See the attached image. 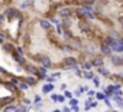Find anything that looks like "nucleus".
<instances>
[{"label": "nucleus", "mask_w": 123, "mask_h": 112, "mask_svg": "<svg viewBox=\"0 0 123 112\" xmlns=\"http://www.w3.org/2000/svg\"><path fill=\"white\" fill-rule=\"evenodd\" d=\"M3 15H5V17L7 20H20V19H23L22 12L19 9H16V7H12V6L6 7L5 12H3Z\"/></svg>", "instance_id": "nucleus-1"}, {"label": "nucleus", "mask_w": 123, "mask_h": 112, "mask_svg": "<svg viewBox=\"0 0 123 112\" xmlns=\"http://www.w3.org/2000/svg\"><path fill=\"white\" fill-rule=\"evenodd\" d=\"M54 16H56L58 19H73V9L71 7H68V6H64V5H61V6H58V9L55 10V15Z\"/></svg>", "instance_id": "nucleus-2"}, {"label": "nucleus", "mask_w": 123, "mask_h": 112, "mask_svg": "<svg viewBox=\"0 0 123 112\" xmlns=\"http://www.w3.org/2000/svg\"><path fill=\"white\" fill-rule=\"evenodd\" d=\"M38 62H39L41 66L45 68V69L52 68V61H51L49 56H46V55H39V56H38Z\"/></svg>", "instance_id": "nucleus-3"}, {"label": "nucleus", "mask_w": 123, "mask_h": 112, "mask_svg": "<svg viewBox=\"0 0 123 112\" xmlns=\"http://www.w3.org/2000/svg\"><path fill=\"white\" fill-rule=\"evenodd\" d=\"M90 62V65L93 66V68H100V66H104V58L103 56H100V55H94L93 58H91V61H88Z\"/></svg>", "instance_id": "nucleus-4"}, {"label": "nucleus", "mask_w": 123, "mask_h": 112, "mask_svg": "<svg viewBox=\"0 0 123 112\" xmlns=\"http://www.w3.org/2000/svg\"><path fill=\"white\" fill-rule=\"evenodd\" d=\"M109 62H110L113 66H116V68H122V66H123V59H122V56H120V55H116V53H113L110 58H109Z\"/></svg>", "instance_id": "nucleus-5"}, {"label": "nucleus", "mask_w": 123, "mask_h": 112, "mask_svg": "<svg viewBox=\"0 0 123 112\" xmlns=\"http://www.w3.org/2000/svg\"><path fill=\"white\" fill-rule=\"evenodd\" d=\"M78 59L77 58H74V56H65V59H64V62H62V66L64 68H71V66H75V65H78Z\"/></svg>", "instance_id": "nucleus-6"}, {"label": "nucleus", "mask_w": 123, "mask_h": 112, "mask_svg": "<svg viewBox=\"0 0 123 112\" xmlns=\"http://www.w3.org/2000/svg\"><path fill=\"white\" fill-rule=\"evenodd\" d=\"M2 86H3L6 91H9L12 95H16V93H19V89H18V86H16V85H13V83H10L9 81H3ZM19 95H20V93H19Z\"/></svg>", "instance_id": "nucleus-7"}, {"label": "nucleus", "mask_w": 123, "mask_h": 112, "mask_svg": "<svg viewBox=\"0 0 123 112\" xmlns=\"http://www.w3.org/2000/svg\"><path fill=\"white\" fill-rule=\"evenodd\" d=\"M98 50H100V56H103V58H110V56L113 55L111 49H110L107 45H104L103 42L100 43V47H98Z\"/></svg>", "instance_id": "nucleus-8"}, {"label": "nucleus", "mask_w": 123, "mask_h": 112, "mask_svg": "<svg viewBox=\"0 0 123 112\" xmlns=\"http://www.w3.org/2000/svg\"><path fill=\"white\" fill-rule=\"evenodd\" d=\"M23 71H25L28 75H31V76H35V75H36V72H38V66H35L33 63H29V62H26V63H25V66H23Z\"/></svg>", "instance_id": "nucleus-9"}, {"label": "nucleus", "mask_w": 123, "mask_h": 112, "mask_svg": "<svg viewBox=\"0 0 123 112\" xmlns=\"http://www.w3.org/2000/svg\"><path fill=\"white\" fill-rule=\"evenodd\" d=\"M29 88H33V86H36V83H38V79L35 78V76H31V75H26V76H22L20 78Z\"/></svg>", "instance_id": "nucleus-10"}, {"label": "nucleus", "mask_w": 123, "mask_h": 112, "mask_svg": "<svg viewBox=\"0 0 123 112\" xmlns=\"http://www.w3.org/2000/svg\"><path fill=\"white\" fill-rule=\"evenodd\" d=\"M46 76H48V69H45V68H42V66H38V72H36L35 78H36L38 81H45Z\"/></svg>", "instance_id": "nucleus-11"}, {"label": "nucleus", "mask_w": 123, "mask_h": 112, "mask_svg": "<svg viewBox=\"0 0 123 112\" xmlns=\"http://www.w3.org/2000/svg\"><path fill=\"white\" fill-rule=\"evenodd\" d=\"M12 58H13V61L19 65V66H25V63H26V58H25V56H22V55H18V53H12Z\"/></svg>", "instance_id": "nucleus-12"}, {"label": "nucleus", "mask_w": 123, "mask_h": 112, "mask_svg": "<svg viewBox=\"0 0 123 112\" xmlns=\"http://www.w3.org/2000/svg\"><path fill=\"white\" fill-rule=\"evenodd\" d=\"M87 13H88V10H86V9H84V7H81V6H80V7H77V9L73 12V15H75V16H77V17H80V19H86V15H87Z\"/></svg>", "instance_id": "nucleus-13"}, {"label": "nucleus", "mask_w": 123, "mask_h": 112, "mask_svg": "<svg viewBox=\"0 0 123 112\" xmlns=\"http://www.w3.org/2000/svg\"><path fill=\"white\" fill-rule=\"evenodd\" d=\"M78 26H80V30H81V32H84V33L90 32V29H91L90 23H88L87 20H84V19H81V20L78 22Z\"/></svg>", "instance_id": "nucleus-14"}, {"label": "nucleus", "mask_w": 123, "mask_h": 112, "mask_svg": "<svg viewBox=\"0 0 123 112\" xmlns=\"http://www.w3.org/2000/svg\"><path fill=\"white\" fill-rule=\"evenodd\" d=\"M39 27H41L42 30H51V29H52V25L49 23L48 19H41V20H39Z\"/></svg>", "instance_id": "nucleus-15"}, {"label": "nucleus", "mask_w": 123, "mask_h": 112, "mask_svg": "<svg viewBox=\"0 0 123 112\" xmlns=\"http://www.w3.org/2000/svg\"><path fill=\"white\" fill-rule=\"evenodd\" d=\"M2 49H3V52H5V53L12 55V53H13V50H15V46H13L10 42H5V43L2 45Z\"/></svg>", "instance_id": "nucleus-16"}, {"label": "nucleus", "mask_w": 123, "mask_h": 112, "mask_svg": "<svg viewBox=\"0 0 123 112\" xmlns=\"http://www.w3.org/2000/svg\"><path fill=\"white\" fill-rule=\"evenodd\" d=\"M54 89H55V85H54V83H43V85H42V93H45V95L52 93Z\"/></svg>", "instance_id": "nucleus-17"}, {"label": "nucleus", "mask_w": 123, "mask_h": 112, "mask_svg": "<svg viewBox=\"0 0 123 112\" xmlns=\"http://www.w3.org/2000/svg\"><path fill=\"white\" fill-rule=\"evenodd\" d=\"M35 6V0H23V2L20 3V10H25V9H31Z\"/></svg>", "instance_id": "nucleus-18"}, {"label": "nucleus", "mask_w": 123, "mask_h": 112, "mask_svg": "<svg viewBox=\"0 0 123 112\" xmlns=\"http://www.w3.org/2000/svg\"><path fill=\"white\" fill-rule=\"evenodd\" d=\"M96 72H97L100 76H106V78H109V76H110V71H109L106 66H100V68H96Z\"/></svg>", "instance_id": "nucleus-19"}, {"label": "nucleus", "mask_w": 123, "mask_h": 112, "mask_svg": "<svg viewBox=\"0 0 123 112\" xmlns=\"http://www.w3.org/2000/svg\"><path fill=\"white\" fill-rule=\"evenodd\" d=\"M61 26H62L64 30H70L73 26V19H62L61 20Z\"/></svg>", "instance_id": "nucleus-20"}, {"label": "nucleus", "mask_w": 123, "mask_h": 112, "mask_svg": "<svg viewBox=\"0 0 123 112\" xmlns=\"http://www.w3.org/2000/svg\"><path fill=\"white\" fill-rule=\"evenodd\" d=\"M73 37H74V35H73L70 30H64V32H62V39H64L65 42H68V43H70V42L73 40Z\"/></svg>", "instance_id": "nucleus-21"}, {"label": "nucleus", "mask_w": 123, "mask_h": 112, "mask_svg": "<svg viewBox=\"0 0 123 112\" xmlns=\"http://www.w3.org/2000/svg\"><path fill=\"white\" fill-rule=\"evenodd\" d=\"M86 52L87 53H90V55H97V49H96V46L93 45V43H90V45H86Z\"/></svg>", "instance_id": "nucleus-22"}, {"label": "nucleus", "mask_w": 123, "mask_h": 112, "mask_svg": "<svg viewBox=\"0 0 123 112\" xmlns=\"http://www.w3.org/2000/svg\"><path fill=\"white\" fill-rule=\"evenodd\" d=\"M16 109H18V105L16 103H10V105L3 108V112H16Z\"/></svg>", "instance_id": "nucleus-23"}, {"label": "nucleus", "mask_w": 123, "mask_h": 112, "mask_svg": "<svg viewBox=\"0 0 123 112\" xmlns=\"http://www.w3.org/2000/svg\"><path fill=\"white\" fill-rule=\"evenodd\" d=\"M78 66H80L81 71H91V69H93V66L90 65V62H86V61L81 62V65H78Z\"/></svg>", "instance_id": "nucleus-24"}, {"label": "nucleus", "mask_w": 123, "mask_h": 112, "mask_svg": "<svg viewBox=\"0 0 123 112\" xmlns=\"http://www.w3.org/2000/svg\"><path fill=\"white\" fill-rule=\"evenodd\" d=\"M16 86H18V89H19V91H28V89H29V86H28V85L20 79V78H19V83H18Z\"/></svg>", "instance_id": "nucleus-25"}, {"label": "nucleus", "mask_w": 123, "mask_h": 112, "mask_svg": "<svg viewBox=\"0 0 123 112\" xmlns=\"http://www.w3.org/2000/svg\"><path fill=\"white\" fill-rule=\"evenodd\" d=\"M83 78H86V79H93V78H94V72H93V71H83Z\"/></svg>", "instance_id": "nucleus-26"}, {"label": "nucleus", "mask_w": 123, "mask_h": 112, "mask_svg": "<svg viewBox=\"0 0 123 112\" xmlns=\"http://www.w3.org/2000/svg\"><path fill=\"white\" fill-rule=\"evenodd\" d=\"M111 99L117 103V108H122V106H123V99H122V96H111Z\"/></svg>", "instance_id": "nucleus-27"}, {"label": "nucleus", "mask_w": 123, "mask_h": 112, "mask_svg": "<svg viewBox=\"0 0 123 112\" xmlns=\"http://www.w3.org/2000/svg\"><path fill=\"white\" fill-rule=\"evenodd\" d=\"M62 50H64V52H67V53H73V52H74V47H73L71 45L65 43V45H64V47H62Z\"/></svg>", "instance_id": "nucleus-28"}, {"label": "nucleus", "mask_w": 123, "mask_h": 112, "mask_svg": "<svg viewBox=\"0 0 123 112\" xmlns=\"http://www.w3.org/2000/svg\"><path fill=\"white\" fill-rule=\"evenodd\" d=\"M48 20H49V23H51V25H52V23H54V25H59V23H61V20H59L56 16H51Z\"/></svg>", "instance_id": "nucleus-29"}, {"label": "nucleus", "mask_w": 123, "mask_h": 112, "mask_svg": "<svg viewBox=\"0 0 123 112\" xmlns=\"http://www.w3.org/2000/svg\"><path fill=\"white\" fill-rule=\"evenodd\" d=\"M13 52H15V53H18V55H22V56H25V50H23V47H22V46H16Z\"/></svg>", "instance_id": "nucleus-30"}, {"label": "nucleus", "mask_w": 123, "mask_h": 112, "mask_svg": "<svg viewBox=\"0 0 123 112\" xmlns=\"http://www.w3.org/2000/svg\"><path fill=\"white\" fill-rule=\"evenodd\" d=\"M62 96H64V98H67V99H73V98H74V95H73V92H71V91H68V89H67V91H64V93H62Z\"/></svg>", "instance_id": "nucleus-31"}, {"label": "nucleus", "mask_w": 123, "mask_h": 112, "mask_svg": "<svg viewBox=\"0 0 123 112\" xmlns=\"http://www.w3.org/2000/svg\"><path fill=\"white\" fill-rule=\"evenodd\" d=\"M94 96H96V99H97V101H104V99H106V96H104V93H103V92H96V93H94Z\"/></svg>", "instance_id": "nucleus-32"}, {"label": "nucleus", "mask_w": 123, "mask_h": 112, "mask_svg": "<svg viewBox=\"0 0 123 112\" xmlns=\"http://www.w3.org/2000/svg\"><path fill=\"white\" fill-rule=\"evenodd\" d=\"M91 81H93V85H94L96 88H98V86L101 85V83H100V78H98V76H96V75H94V78H93Z\"/></svg>", "instance_id": "nucleus-33"}, {"label": "nucleus", "mask_w": 123, "mask_h": 112, "mask_svg": "<svg viewBox=\"0 0 123 112\" xmlns=\"http://www.w3.org/2000/svg\"><path fill=\"white\" fill-rule=\"evenodd\" d=\"M18 111H19V112H28V106L23 105V103H19V105H18Z\"/></svg>", "instance_id": "nucleus-34"}, {"label": "nucleus", "mask_w": 123, "mask_h": 112, "mask_svg": "<svg viewBox=\"0 0 123 112\" xmlns=\"http://www.w3.org/2000/svg\"><path fill=\"white\" fill-rule=\"evenodd\" d=\"M70 106L73 108V106H78V99H75V98H73V99H70Z\"/></svg>", "instance_id": "nucleus-35"}, {"label": "nucleus", "mask_w": 123, "mask_h": 112, "mask_svg": "<svg viewBox=\"0 0 123 112\" xmlns=\"http://www.w3.org/2000/svg\"><path fill=\"white\" fill-rule=\"evenodd\" d=\"M62 32H64V29H62V26H61V23L56 25V33L58 35H62Z\"/></svg>", "instance_id": "nucleus-36"}, {"label": "nucleus", "mask_w": 123, "mask_h": 112, "mask_svg": "<svg viewBox=\"0 0 123 112\" xmlns=\"http://www.w3.org/2000/svg\"><path fill=\"white\" fill-rule=\"evenodd\" d=\"M33 101H35V103H41V102H42V96H41V95H35Z\"/></svg>", "instance_id": "nucleus-37"}, {"label": "nucleus", "mask_w": 123, "mask_h": 112, "mask_svg": "<svg viewBox=\"0 0 123 112\" xmlns=\"http://www.w3.org/2000/svg\"><path fill=\"white\" fill-rule=\"evenodd\" d=\"M56 102H59V103H64V102H65V98H64L62 95H58V98H56Z\"/></svg>", "instance_id": "nucleus-38"}, {"label": "nucleus", "mask_w": 123, "mask_h": 112, "mask_svg": "<svg viewBox=\"0 0 123 112\" xmlns=\"http://www.w3.org/2000/svg\"><path fill=\"white\" fill-rule=\"evenodd\" d=\"M94 93H96V91H94V89H88V91H87L88 98H94Z\"/></svg>", "instance_id": "nucleus-39"}, {"label": "nucleus", "mask_w": 123, "mask_h": 112, "mask_svg": "<svg viewBox=\"0 0 123 112\" xmlns=\"http://www.w3.org/2000/svg\"><path fill=\"white\" fill-rule=\"evenodd\" d=\"M56 98H58V95H56V93H54V92L49 95V99H51V101H54V102H56Z\"/></svg>", "instance_id": "nucleus-40"}, {"label": "nucleus", "mask_w": 123, "mask_h": 112, "mask_svg": "<svg viewBox=\"0 0 123 112\" xmlns=\"http://www.w3.org/2000/svg\"><path fill=\"white\" fill-rule=\"evenodd\" d=\"M0 75H7V76H9V72H7L3 66H0Z\"/></svg>", "instance_id": "nucleus-41"}, {"label": "nucleus", "mask_w": 123, "mask_h": 112, "mask_svg": "<svg viewBox=\"0 0 123 112\" xmlns=\"http://www.w3.org/2000/svg\"><path fill=\"white\" fill-rule=\"evenodd\" d=\"M5 22H6V17H5V15H3V13H0V26H2Z\"/></svg>", "instance_id": "nucleus-42"}, {"label": "nucleus", "mask_w": 123, "mask_h": 112, "mask_svg": "<svg viewBox=\"0 0 123 112\" xmlns=\"http://www.w3.org/2000/svg\"><path fill=\"white\" fill-rule=\"evenodd\" d=\"M22 101H23V105H26V106L31 105V99L29 98H22Z\"/></svg>", "instance_id": "nucleus-43"}, {"label": "nucleus", "mask_w": 123, "mask_h": 112, "mask_svg": "<svg viewBox=\"0 0 123 112\" xmlns=\"http://www.w3.org/2000/svg\"><path fill=\"white\" fill-rule=\"evenodd\" d=\"M45 81H46L48 83H52V82H55V79H54L52 76H46V78H45Z\"/></svg>", "instance_id": "nucleus-44"}, {"label": "nucleus", "mask_w": 123, "mask_h": 112, "mask_svg": "<svg viewBox=\"0 0 123 112\" xmlns=\"http://www.w3.org/2000/svg\"><path fill=\"white\" fill-rule=\"evenodd\" d=\"M104 103H106V105L111 109V102H110V99H109V98H106V99H104Z\"/></svg>", "instance_id": "nucleus-45"}, {"label": "nucleus", "mask_w": 123, "mask_h": 112, "mask_svg": "<svg viewBox=\"0 0 123 112\" xmlns=\"http://www.w3.org/2000/svg\"><path fill=\"white\" fill-rule=\"evenodd\" d=\"M75 75H77L78 78H83V71H81V69H78V71H75Z\"/></svg>", "instance_id": "nucleus-46"}, {"label": "nucleus", "mask_w": 123, "mask_h": 112, "mask_svg": "<svg viewBox=\"0 0 123 112\" xmlns=\"http://www.w3.org/2000/svg\"><path fill=\"white\" fill-rule=\"evenodd\" d=\"M51 76H52L54 79H56V78H59V76H61V72H55V73H52Z\"/></svg>", "instance_id": "nucleus-47"}, {"label": "nucleus", "mask_w": 123, "mask_h": 112, "mask_svg": "<svg viewBox=\"0 0 123 112\" xmlns=\"http://www.w3.org/2000/svg\"><path fill=\"white\" fill-rule=\"evenodd\" d=\"M59 88H61V91H62V92H64V91H67V83H61V86H59Z\"/></svg>", "instance_id": "nucleus-48"}, {"label": "nucleus", "mask_w": 123, "mask_h": 112, "mask_svg": "<svg viewBox=\"0 0 123 112\" xmlns=\"http://www.w3.org/2000/svg\"><path fill=\"white\" fill-rule=\"evenodd\" d=\"M61 112H71V109H70V108H67V106H65V108H62V111H61Z\"/></svg>", "instance_id": "nucleus-49"}, {"label": "nucleus", "mask_w": 123, "mask_h": 112, "mask_svg": "<svg viewBox=\"0 0 123 112\" xmlns=\"http://www.w3.org/2000/svg\"><path fill=\"white\" fill-rule=\"evenodd\" d=\"M33 108H36V109H41L42 108V103H35V106Z\"/></svg>", "instance_id": "nucleus-50"}, {"label": "nucleus", "mask_w": 123, "mask_h": 112, "mask_svg": "<svg viewBox=\"0 0 123 112\" xmlns=\"http://www.w3.org/2000/svg\"><path fill=\"white\" fill-rule=\"evenodd\" d=\"M73 95H75V96H77V98H78V96H80V95H81V93H80V92H78V91H75V92H74V93H73Z\"/></svg>", "instance_id": "nucleus-51"}, {"label": "nucleus", "mask_w": 123, "mask_h": 112, "mask_svg": "<svg viewBox=\"0 0 123 112\" xmlns=\"http://www.w3.org/2000/svg\"><path fill=\"white\" fill-rule=\"evenodd\" d=\"M109 112H119V111H116V109H110Z\"/></svg>", "instance_id": "nucleus-52"}, {"label": "nucleus", "mask_w": 123, "mask_h": 112, "mask_svg": "<svg viewBox=\"0 0 123 112\" xmlns=\"http://www.w3.org/2000/svg\"><path fill=\"white\" fill-rule=\"evenodd\" d=\"M2 83H3V78H2V76H0V85H2Z\"/></svg>", "instance_id": "nucleus-53"}, {"label": "nucleus", "mask_w": 123, "mask_h": 112, "mask_svg": "<svg viewBox=\"0 0 123 112\" xmlns=\"http://www.w3.org/2000/svg\"><path fill=\"white\" fill-rule=\"evenodd\" d=\"M52 112H61V111H59V109H54Z\"/></svg>", "instance_id": "nucleus-54"}, {"label": "nucleus", "mask_w": 123, "mask_h": 112, "mask_svg": "<svg viewBox=\"0 0 123 112\" xmlns=\"http://www.w3.org/2000/svg\"><path fill=\"white\" fill-rule=\"evenodd\" d=\"M16 112H19V111H18V109H16Z\"/></svg>", "instance_id": "nucleus-55"}]
</instances>
